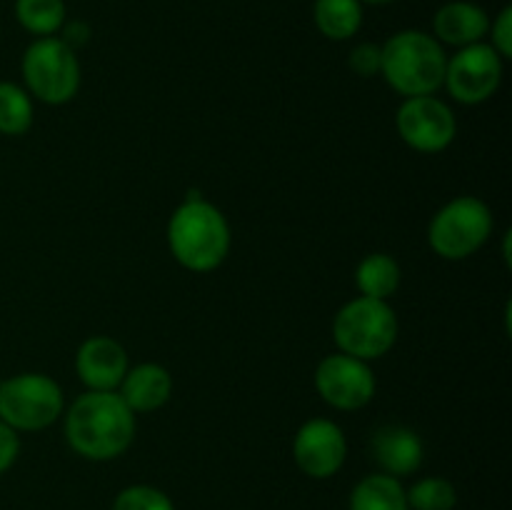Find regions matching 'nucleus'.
Segmentation results:
<instances>
[{
  "label": "nucleus",
  "instance_id": "obj_1",
  "mask_svg": "<svg viewBox=\"0 0 512 510\" xmlns=\"http://www.w3.org/2000/svg\"><path fill=\"white\" fill-rule=\"evenodd\" d=\"M135 413L115 390H88L65 415V440L85 460H113L133 445Z\"/></svg>",
  "mask_w": 512,
  "mask_h": 510
},
{
  "label": "nucleus",
  "instance_id": "obj_2",
  "mask_svg": "<svg viewBox=\"0 0 512 510\" xmlns=\"http://www.w3.org/2000/svg\"><path fill=\"white\" fill-rule=\"evenodd\" d=\"M173 258L193 273H210L230 250V228L225 215L203 198H188L168 225Z\"/></svg>",
  "mask_w": 512,
  "mask_h": 510
},
{
  "label": "nucleus",
  "instance_id": "obj_3",
  "mask_svg": "<svg viewBox=\"0 0 512 510\" xmlns=\"http://www.w3.org/2000/svg\"><path fill=\"white\" fill-rule=\"evenodd\" d=\"M443 45L423 30H400L380 45V75L405 98L433 95L445 78Z\"/></svg>",
  "mask_w": 512,
  "mask_h": 510
},
{
  "label": "nucleus",
  "instance_id": "obj_4",
  "mask_svg": "<svg viewBox=\"0 0 512 510\" xmlns=\"http://www.w3.org/2000/svg\"><path fill=\"white\" fill-rule=\"evenodd\" d=\"M333 338L340 353L358 360L383 358L398 340V318L388 300L355 298L338 310L333 320Z\"/></svg>",
  "mask_w": 512,
  "mask_h": 510
},
{
  "label": "nucleus",
  "instance_id": "obj_5",
  "mask_svg": "<svg viewBox=\"0 0 512 510\" xmlns=\"http://www.w3.org/2000/svg\"><path fill=\"white\" fill-rule=\"evenodd\" d=\"M23 80L28 95L45 105H65L80 88V63L60 38H38L23 53Z\"/></svg>",
  "mask_w": 512,
  "mask_h": 510
},
{
  "label": "nucleus",
  "instance_id": "obj_6",
  "mask_svg": "<svg viewBox=\"0 0 512 510\" xmlns=\"http://www.w3.org/2000/svg\"><path fill=\"white\" fill-rule=\"evenodd\" d=\"M493 233V213L475 195H460L430 220V248L445 260H465L478 253Z\"/></svg>",
  "mask_w": 512,
  "mask_h": 510
},
{
  "label": "nucleus",
  "instance_id": "obj_7",
  "mask_svg": "<svg viewBox=\"0 0 512 510\" xmlns=\"http://www.w3.org/2000/svg\"><path fill=\"white\" fill-rule=\"evenodd\" d=\"M63 413V390L43 373H20L0 380V420L13 430H43Z\"/></svg>",
  "mask_w": 512,
  "mask_h": 510
},
{
  "label": "nucleus",
  "instance_id": "obj_8",
  "mask_svg": "<svg viewBox=\"0 0 512 510\" xmlns=\"http://www.w3.org/2000/svg\"><path fill=\"white\" fill-rule=\"evenodd\" d=\"M503 80V58L488 43L458 48L445 63L443 85L458 103L478 105L493 98Z\"/></svg>",
  "mask_w": 512,
  "mask_h": 510
},
{
  "label": "nucleus",
  "instance_id": "obj_9",
  "mask_svg": "<svg viewBox=\"0 0 512 510\" xmlns=\"http://www.w3.org/2000/svg\"><path fill=\"white\" fill-rule=\"evenodd\" d=\"M395 125H398L400 138L418 153H440L453 143L458 133L453 110L433 95L405 98Z\"/></svg>",
  "mask_w": 512,
  "mask_h": 510
},
{
  "label": "nucleus",
  "instance_id": "obj_10",
  "mask_svg": "<svg viewBox=\"0 0 512 510\" xmlns=\"http://www.w3.org/2000/svg\"><path fill=\"white\" fill-rule=\"evenodd\" d=\"M315 388L320 398L338 410H358L373 400L375 375L365 360L335 353L320 360L315 370Z\"/></svg>",
  "mask_w": 512,
  "mask_h": 510
},
{
  "label": "nucleus",
  "instance_id": "obj_11",
  "mask_svg": "<svg viewBox=\"0 0 512 510\" xmlns=\"http://www.w3.org/2000/svg\"><path fill=\"white\" fill-rule=\"evenodd\" d=\"M348 440L343 428L328 418H313L298 430L293 440V458L308 478H333L345 463Z\"/></svg>",
  "mask_w": 512,
  "mask_h": 510
},
{
  "label": "nucleus",
  "instance_id": "obj_12",
  "mask_svg": "<svg viewBox=\"0 0 512 510\" xmlns=\"http://www.w3.org/2000/svg\"><path fill=\"white\" fill-rule=\"evenodd\" d=\"M75 370L88 390H115L128 373V353L118 340L93 335L78 348Z\"/></svg>",
  "mask_w": 512,
  "mask_h": 510
},
{
  "label": "nucleus",
  "instance_id": "obj_13",
  "mask_svg": "<svg viewBox=\"0 0 512 510\" xmlns=\"http://www.w3.org/2000/svg\"><path fill=\"white\" fill-rule=\"evenodd\" d=\"M370 455L380 465V473L405 478L423 465L425 448L415 430L405 425H380L370 438Z\"/></svg>",
  "mask_w": 512,
  "mask_h": 510
},
{
  "label": "nucleus",
  "instance_id": "obj_14",
  "mask_svg": "<svg viewBox=\"0 0 512 510\" xmlns=\"http://www.w3.org/2000/svg\"><path fill=\"white\" fill-rule=\"evenodd\" d=\"M490 30V18L480 5L470 0H453L445 3L433 18V38L438 43L465 48V45L483 43Z\"/></svg>",
  "mask_w": 512,
  "mask_h": 510
},
{
  "label": "nucleus",
  "instance_id": "obj_15",
  "mask_svg": "<svg viewBox=\"0 0 512 510\" xmlns=\"http://www.w3.org/2000/svg\"><path fill=\"white\" fill-rule=\"evenodd\" d=\"M118 388V395L133 413H150V410L163 408L170 400L173 378L163 365L140 363L135 368H128Z\"/></svg>",
  "mask_w": 512,
  "mask_h": 510
},
{
  "label": "nucleus",
  "instance_id": "obj_16",
  "mask_svg": "<svg viewBox=\"0 0 512 510\" xmlns=\"http://www.w3.org/2000/svg\"><path fill=\"white\" fill-rule=\"evenodd\" d=\"M350 510H410L400 478L388 473L365 475L350 493Z\"/></svg>",
  "mask_w": 512,
  "mask_h": 510
},
{
  "label": "nucleus",
  "instance_id": "obj_17",
  "mask_svg": "<svg viewBox=\"0 0 512 510\" xmlns=\"http://www.w3.org/2000/svg\"><path fill=\"white\" fill-rule=\"evenodd\" d=\"M313 20L328 40H348L363 25L360 0H315Z\"/></svg>",
  "mask_w": 512,
  "mask_h": 510
},
{
  "label": "nucleus",
  "instance_id": "obj_18",
  "mask_svg": "<svg viewBox=\"0 0 512 510\" xmlns=\"http://www.w3.org/2000/svg\"><path fill=\"white\" fill-rule=\"evenodd\" d=\"M355 283L363 298L373 300H388L395 295L400 285V265L385 253H373L368 258L360 260L358 270H355Z\"/></svg>",
  "mask_w": 512,
  "mask_h": 510
},
{
  "label": "nucleus",
  "instance_id": "obj_19",
  "mask_svg": "<svg viewBox=\"0 0 512 510\" xmlns=\"http://www.w3.org/2000/svg\"><path fill=\"white\" fill-rule=\"evenodd\" d=\"M15 18L28 33L50 38L65 25L63 0H15Z\"/></svg>",
  "mask_w": 512,
  "mask_h": 510
},
{
  "label": "nucleus",
  "instance_id": "obj_20",
  "mask_svg": "<svg viewBox=\"0 0 512 510\" xmlns=\"http://www.w3.org/2000/svg\"><path fill=\"white\" fill-rule=\"evenodd\" d=\"M33 125V100L20 85L0 83V133L23 135Z\"/></svg>",
  "mask_w": 512,
  "mask_h": 510
},
{
  "label": "nucleus",
  "instance_id": "obj_21",
  "mask_svg": "<svg viewBox=\"0 0 512 510\" xmlns=\"http://www.w3.org/2000/svg\"><path fill=\"white\" fill-rule=\"evenodd\" d=\"M405 495H408L410 510H455V505H458L455 485L448 478H438V475L413 483V488L405 490Z\"/></svg>",
  "mask_w": 512,
  "mask_h": 510
},
{
  "label": "nucleus",
  "instance_id": "obj_22",
  "mask_svg": "<svg viewBox=\"0 0 512 510\" xmlns=\"http://www.w3.org/2000/svg\"><path fill=\"white\" fill-rule=\"evenodd\" d=\"M113 510H175V505L160 488L138 483L115 495Z\"/></svg>",
  "mask_w": 512,
  "mask_h": 510
},
{
  "label": "nucleus",
  "instance_id": "obj_23",
  "mask_svg": "<svg viewBox=\"0 0 512 510\" xmlns=\"http://www.w3.org/2000/svg\"><path fill=\"white\" fill-rule=\"evenodd\" d=\"M350 70L360 78H370V75L380 73V45L375 43H360L350 50L348 58Z\"/></svg>",
  "mask_w": 512,
  "mask_h": 510
},
{
  "label": "nucleus",
  "instance_id": "obj_24",
  "mask_svg": "<svg viewBox=\"0 0 512 510\" xmlns=\"http://www.w3.org/2000/svg\"><path fill=\"white\" fill-rule=\"evenodd\" d=\"M488 33H493V50L500 55L503 60L512 58V8L500 10L498 18L490 23Z\"/></svg>",
  "mask_w": 512,
  "mask_h": 510
},
{
  "label": "nucleus",
  "instance_id": "obj_25",
  "mask_svg": "<svg viewBox=\"0 0 512 510\" xmlns=\"http://www.w3.org/2000/svg\"><path fill=\"white\" fill-rule=\"evenodd\" d=\"M20 453V438L18 430H13L10 425H5L0 420V475L8 473L13 468V463L18 460Z\"/></svg>",
  "mask_w": 512,
  "mask_h": 510
},
{
  "label": "nucleus",
  "instance_id": "obj_26",
  "mask_svg": "<svg viewBox=\"0 0 512 510\" xmlns=\"http://www.w3.org/2000/svg\"><path fill=\"white\" fill-rule=\"evenodd\" d=\"M60 30H63L60 40H63V43L68 45V48H73V50L83 48V45L90 40V28L83 23V20H73V23L63 25Z\"/></svg>",
  "mask_w": 512,
  "mask_h": 510
},
{
  "label": "nucleus",
  "instance_id": "obj_27",
  "mask_svg": "<svg viewBox=\"0 0 512 510\" xmlns=\"http://www.w3.org/2000/svg\"><path fill=\"white\" fill-rule=\"evenodd\" d=\"M360 3H370V5H385V3H393V0H360Z\"/></svg>",
  "mask_w": 512,
  "mask_h": 510
}]
</instances>
